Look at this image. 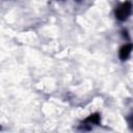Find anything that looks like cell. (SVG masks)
<instances>
[{
  "label": "cell",
  "mask_w": 133,
  "mask_h": 133,
  "mask_svg": "<svg viewBox=\"0 0 133 133\" xmlns=\"http://www.w3.org/2000/svg\"><path fill=\"white\" fill-rule=\"evenodd\" d=\"M132 49H133V46L132 45H125L124 47H122L121 48V51H119V57H121V59H123V60L124 59H127L129 57Z\"/></svg>",
  "instance_id": "7a4b0ae2"
},
{
  "label": "cell",
  "mask_w": 133,
  "mask_h": 133,
  "mask_svg": "<svg viewBox=\"0 0 133 133\" xmlns=\"http://www.w3.org/2000/svg\"><path fill=\"white\" fill-rule=\"evenodd\" d=\"M131 11H132V5H131V3L130 2H126V3L121 4L116 8L115 16H116V18L119 21H124V20H126L130 16Z\"/></svg>",
  "instance_id": "6da1fadb"
}]
</instances>
